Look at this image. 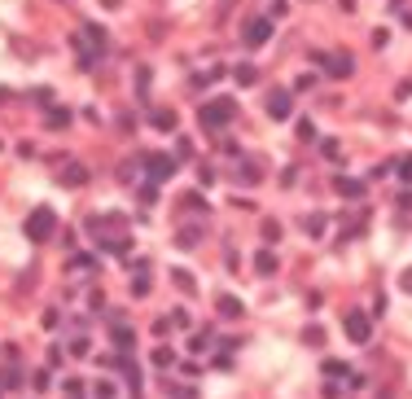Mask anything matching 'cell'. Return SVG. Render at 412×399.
I'll use <instances>...</instances> for the list:
<instances>
[{
    "label": "cell",
    "mask_w": 412,
    "mask_h": 399,
    "mask_svg": "<svg viewBox=\"0 0 412 399\" xmlns=\"http://www.w3.org/2000/svg\"><path fill=\"white\" fill-rule=\"evenodd\" d=\"M302 228H307L311 237H320V233H325V215H307V220H302Z\"/></svg>",
    "instance_id": "19"
},
{
    "label": "cell",
    "mask_w": 412,
    "mask_h": 399,
    "mask_svg": "<svg viewBox=\"0 0 412 399\" xmlns=\"http://www.w3.org/2000/svg\"><path fill=\"white\" fill-rule=\"evenodd\" d=\"M215 307H220V316H228V320L246 316V307H241V298H233V294H220V298H215Z\"/></svg>",
    "instance_id": "10"
},
{
    "label": "cell",
    "mask_w": 412,
    "mask_h": 399,
    "mask_svg": "<svg viewBox=\"0 0 412 399\" xmlns=\"http://www.w3.org/2000/svg\"><path fill=\"white\" fill-rule=\"evenodd\" d=\"M254 268H259L263 276H272L276 272V255H272V250H259V255H254Z\"/></svg>",
    "instance_id": "15"
},
{
    "label": "cell",
    "mask_w": 412,
    "mask_h": 399,
    "mask_svg": "<svg viewBox=\"0 0 412 399\" xmlns=\"http://www.w3.org/2000/svg\"><path fill=\"white\" fill-rule=\"evenodd\" d=\"M302 342H307V347H320V342H325V329H320V325H307V334H302Z\"/></svg>",
    "instance_id": "18"
},
{
    "label": "cell",
    "mask_w": 412,
    "mask_h": 399,
    "mask_svg": "<svg viewBox=\"0 0 412 399\" xmlns=\"http://www.w3.org/2000/svg\"><path fill=\"white\" fill-rule=\"evenodd\" d=\"M145 172H150V180H172L176 176V158L172 154H145Z\"/></svg>",
    "instance_id": "7"
},
{
    "label": "cell",
    "mask_w": 412,
    "mask_h": 399,
    "mask_svg": "<svg viewBox=\"0 0 412 399\" xmlns=\"http://www.w3.org/2000/svg\"><path fill=\"white\" fill-rule=\"evenodd\" d=\"M263 172H259V163H237V185H259Z\"/></svg>",
    "instance_id": "12"
},
{
    "label": "cell",
    "mask_w": 412,
    "mask_h": 399,
    "mask_svg": "<svg viewBox=\"0 0 412 399\" xmlns=\"http://www.w3.org/2000/svg\"><path fill=\"white\" fill-rule=\"evenodd\" d=\"M399 285H404L408 294H412V268H404V276H399Z\"/></svg>",
    "instance_id": "33"
},
{
    "label": "cell",
    "mask_w": 412,
    "mask_h": 399,
    "mask_svg": "<svg viewBox=\"0 0 412 399\" xmlns=\"http://www.w3.org/2000/svg\"><path fill=\"white\" fill-rule=\"evenodd\" d=\"M289 114H294V101H289V88H272V92H268V119H276V123H285Z\"/></svg>",
    "instance_id": "6"
},
{
    "label": "cell",
    "mask_w": 412,
    "mask_h": 399,
    "mask_svg": "<svg viewBox=\"0 0 412 399\" xmlns=\"http://www.w3.org/2000/svg\"><path fill=\"white\" fill-rule=\"evenodd\" d=\"M399 180H404V185H412V154H408L404 163H399Z\"/></svg>",
    "instance_id": "29"
},
{
    "label": "cell",
    "mask_w": 412,
    "mask_h": 399,
    "mask_svg": "<svg viewBox=\"0 0 412 399\" xmlns=\"http://www.w3.org/2000/svg\"><path fill=\"white\" fill-rule=\"evenodd\" d=\"M57 185H62V189H83V185H88V167H83V163H66L62 172H57Z\"/></svg>",
    "instance_id": "9"
},
{
    "label": "cell",
    "mask_w": 412,
    "mask_h": 399,
    "mask_svg": "<svg viewBox=\"0 0 412 399\" xmlns=\"http://www.w3.org/2000/svg\"><path fill=\"white\" fill-rule=\"evenodd\" d=\"M154 127H158V132H172V127H176V110H154Z\"/></svg>",
    "instance_id": "17"
},
{
    "label": "cell",
    "mask_w": 412,
    "mask_h": 399,
    "mask_svg": "<svg viewBox=\"0 0 412 399\" xmlns=\"http://www.w3.org/2000/svg\"><path fill=\"white\" fill-rule=\"evenodd\" d=\"M342 329H347L351 342L364 347L369 338H373V316H369V311H347V316H342Z\"/></svg>",
    "instance_id": "5"
},
{
    "label": "cell",
    "mask_w": 412,
    "mask_h": 399,
    "mask_svg": "<svg viewBox=\"0 0 412 399\" xmlns=\"http://www.w3.org/2000/svg\"><path fill=\"white\" fill-rule=\"evenodd\" d=\"M298 136H302V141H316V123H311V119H302V123H298Z\"/></svg>",
    "instance_id": "27"
},
{
    "label": "cell",
    "mask_w": 412,
    "mask_h": 399,
    "mask_svg": "<svg viewBox=\"0 0 412 399\" xmlns=\"http://www.w3.org/2000/svg\"><path fill=\"white\" fill-rule=\"evenodd\" d=\"M268 35H272V18H250L241 40H246L250 48H263V44H268Z\"/></svg>",
    "instance_id": "8"
},
{
    "label": "cell",
    "mask_w": 412,
    "mask_h": 399,
    "mask_svg": "<svg viewBox=\"0 0 412 399\" xmlns=\"http://www.w3.org/2000/svg\"><path fill=\"white\" fill-rule=\"evenodd\" d=\"M202 228H180V250H198Z\"/></svg>",
    "instance_id": "16"
},
{
    "label": "cell",
    "mask_w": 412,
    "mask_h": 399,
    "mask_svg": "<svg viewBox=\"0 0 412 399\" xmlns=\"http://www.w3.org/2000/svg\"><path fill=\"white\" fill-rule=\"evenodd\" d=\"M325 378H347V365L342 360H325Z\"/></svg>",
    "instance_id": "21"
},
{
    "label": "cell",
    "mask_w": 412,
    "mask_h": 399,
    "mask_svg": "<svg viewBox=\"0 0 412 399\" xmlns=\"http://www.w3.org/2000/svg\"><path fill=\"white\" fill-rule=\"evenodd\" d=\"M101 5H105V9H119V5H123V0H101Z\"/></svg>",
    "instance_id": "34"
},
{
    "label": "cell",
    "mask_w": 412,
    "mask_h": 399,
    "mask_svg": "<svg viewBox=\"0 0 412 399\" xmlns=\"http://www.w3.org/2000/svg\"><path fill=\"white\" fill-rule=\"evenodd\" d=\"M70 356H88V338H75V342H70Z\"/></svg>",
    "instance_id": "31"
},
{
    "label": "cell",
    "mask_w": 412,
    "mask_h": 399,
    "mask_svg": "<svg viewBox=\"0 0 412 399\" xmlns=\"http://www.w3.org/2000/svg\"><path fill=\"white\" fill-rule=\"evenodd\" d=\"M233 79L241 83V88H250V83H259V70H254L250 62H241V66H233Z\"/></svg>",
    "instance_id": "13"
},
{
    "label": "cell",
    "mask_w": 412,
    "mask_h": 399,
    "mask_svg": "<svg viewBox=\"0 0 412 399\" xmlns=\"http://www.w3.org/2000/svg\"><path fill=\"white\" fill-rule=\"evenodd\" d=\"M88 233L101 241L110 255H127V233H123V220H119V215H92Z\"/></svg>",
    "instance_id": "1"
},
{
    "label": "cell",
    "mask_w": 412,
    "mask_h": 399,
    "mask_svg": "<svg viewBox=\"0 0 412 399\" xmlns=\"http://www.w3.org/2000/svg\"><path fill=\"white\" fill-rule=\"evenodd\" d=\"M62 391H66L70 399H79V395H83V382H79V378H66V382H62Z\"/></svg>",
    "instance_id": "22"
},
{
    "label": "cell",
    "mask_w": 412,
    "mask_h": 399,
    "mask_svg": "<svg viewBox=\"0 0 412 399\" xmlns=\"http://www.w3.org/2000/svg\"><path fill=\"white\" fill-rule=\"evenodd\" d=\"M22 233H27L35 246H40V241H48V237L57 233V215L48 211V207H35V211L27 215V224H22Z\"/></svg>",
    "instance_id": "3"
},
{
    "label": "cell",
    "mask_w": 412,
    "mask_h": 399,
    "mask_svg": "<svg viewBox=\"0 0 412 399\" xmlns=\"http://www.w3.org/2000/svg\"><path fill=\"white\" fill-rule=\"evenodd\" d=\"M110 338H114V347H132V342H136V329L123 325V320H114L110 325Z\"/></svg>",
    "instance_id": "11"
},
{
    "label": "cell",
    "mask_w": 412,
    "mask_h": 399,
    "mask_svg": "<svg viewBox=\"0 0 412 399\" xmlns=\"http://www.w3.org/2000/svg\"><path fill=\"white\" fill-rule=\"evenodd\" d=\"M198 119H202V127L206 132H220V127H228L237 119V105L228 101V96H211V101L198 110Z\"/></svg>",
    "instance_id": "2"
},
{
    "label": "cell",
    "mask_w": 412,
    "mask_h": 399,
    "mask_svg": "<svg viewBox=\"0 0 412 399\" xmlns=\"http://www.w3.org/2000/svg\"><path fill=\"white\" fill-rule=\"evenodd\" d=\"M311 62L325 66V75H333V79H347L356 70V57L351 53H311Z\"/></svg>",
    "instance_id": "4"
},
{
    "label": "cell",
    "mask_w": 412,
    "mask_h": 399,
    "mask_svg": "<svg viewBox=\"0 0 412 399\" xmlns=\"http://www.w3.org/2000/svg\"><path fill=\"white\" fill-rule=\"evenodd\" d=\"M70 123V110H48V127H62Z\"/></svg>",
    "instance_id": "24"
},
{
    "label": "cell",
    "mask_w": 412,
    "mask_h": 399,
    "mask_svg": "<svg viewBox=\"0 0 412 399\" xmlns=\"http://www.w3.org/2000/svg\"><path fill=\"white\" fill-rule=\"evenodd\" d=\"M338 193H342V198H364V185H360V180L338 176Z\"/></svg>",
    "instance_id": "14"
},
{
    "label": "cell",
    "mask_w": 412,
    "mask_h": 399,
    "mask_svg": "<svg viewBox=\"0 0 412 399\" xmlns=\"http://www.w3.org/2000/svg\"><path fill=\"white\" fill-rule=\"evenodd\" d=\"M167 395H176V399H198V391H193V386H167Z\"/></svg>",
    "instance_id": "25"
},
{
    "label": "cell",
    "mask_w": 412,
    "mask_h": 399,
    "mask_svg": "<svg viewBox=\"0 0 412 399\" xmlns=\"http://www.w3.org/2000/svg\"><path fill=\"white\" fill-rule=\"evenodd\" d=\"M172 347H158V351H154V365H158V369H167V365H172Z\"/></svg>",
    "instance_id": "23"
},
{
    "label": "cell",
    "mask_w": 412,
    "mask_h": 399,
    "mask_svg": "<svg viewBox=\"0 0 412 399\" xmlns=\"http://www.w3.org/2000/svg\"><path fill=\"white\" fill-rule=\"evenodd\" d=\"M172 281H176L180 289H185V294H193V276H189L185 268H176V272H172Z\"/></svg>",
    "instance_id": "20"
},
{
    "label": "cell",
    "mask_w": 412,
    "mask_h": 399,
    "mask_svg": "<svg viewBox=\"0 0 412 399\" xmlns=\"http://www.w3.org/2000/svg\"><path fill=\"white\" fill-rule=\"evenodd\" d=\"M96 399H114V382H96Z\"/></svg>",
    "instance_id": "30"
},
{
    "label": "cell",
    "mask_w": 412,
    "mask_h": 399,
    "mask_svg": "<svg viewBox=\"0 0 412 399\" xmlns=\"http://www.w3.org/2000/svg\"><path fill=\"white\" fill-rule=\"evenodd\" d=\"M0 150H5V141H0Z\"/></svg>",
    "instance_id": "35"
},
{
    "label": "cell",
    "mask_w": 412,
    "mask_h": 399,
    "mask_svg": "<svg viewBox=\"0 0 412 399\" xmlns=\"http://www.w3.org/2000/svg\"><path fill=\"white\" fill-rule=\"evenodd\" d=\"M263 237H268V241H281V224H276V220H263Z\"/></svg>",
    "instance_id": "26"
},
{
    "label": "cell",
    "mask_w": 412,
    "mask_h": 399,
    "mask_svg": "<svg viewBox=\"0 0 412 399\" xmlns=\"http://www.w3.org/2000/svg\"><path fill=\"white\" fill-rule=\"evenodd\" d=\"M132 294L145 298V294H150V281H145V276H132Z\"/></svg>",
    "instance_id": "28"
},
{
    "label": "cell",
    "mask_w": 412,
    "mask_h": 399,
    "mask_svg": "<svg viewBox=\"0 0 412 399\" xmlns=\"http://www.w3.org/2000/svg\"><path fill=\"white\" fill-rule=\"evenodd\" d=\"M154 334H158V338H163V334H172V320L158 316V320H154Z\"/></svg>",
    "instance_id": "32"
}]
</instances>
